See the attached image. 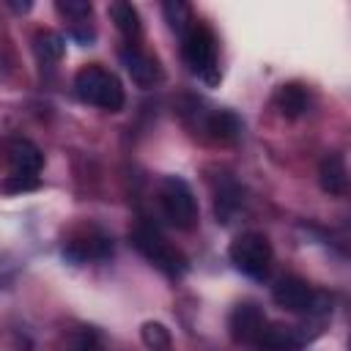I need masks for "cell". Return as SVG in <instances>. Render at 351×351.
Here are the masks:
<instances>
[{
    "label": "cell",
    "mask_w": 351,
    "mask_h": 351,
    "mask_svg": "<svg viewBox=\"0 0 351 351\" xmlns=\"http://www.w3.org/2000/svg\"><path fill=\"white\" fill-rule=\"evenodd\" d=\"M129 244H132L151 266H156V269L165 271L167 277H181V274L189 269L186 255H184L178 247H173V244L159 233V228H154L148 219H137V222L132 225V230H129Z\"/></svg>",
    "instance_id": "6da1fadb"
},
{
    "label": "cell",
    "mask_w": 351,
    "mask_h": 351,
    "mask_svg": "<svg viewBox=\"0 0 351 351\" xmlns=\"http://www.w3.org/2000/svg\"><path fill=\"white\" fill-rule=\"evenodd\" d=\"M74 93L85 104H93L107 112H118L126 101L123 82L118 80L115 71L104 69L101 63H88L74 74Z\"/></svg>",
    "instance_id": "7a4b0ae2"
},
{
    "label": "cell",
    "mask_w": 351,
    "mask_h": 351,
    "mask_svg": "<svg viewBox=\"0 0 351 351\" xmlns=\"http://www.w3.org/2000/svg\"><path fill=\"white\" fill-rule=\"evenodd\" d=\"M181 58L186 69L203 80L206 85L219 82V52H217V36L208 25L195 22L184 36H181Z\"/></svg>",
    "instance_id": "3957f363"
},
{
    "label": "cell",
    "mask_w": 351,
    "mask_h": 351,
    "mask_svg": "<svg viewBox=\"0 0 351 351\" xmlns=\"http://www.w3.org/2000/svg\"><path fill=\"white\" fill-rule=\"evenodd\" d=\"M228 258H230V263H233L244 277H250V280H263V277L269 274V269H271L274 252H271V241H269L263 233H258V230H244V233H239V236L230 241Z\"/></svg>",
    "instance_id": "277c9868"
},
{
    "label": "cell",
    "mask_w": 351,
    "mask_h": 351,
    "mask_svg": "<svg viewBox=\"0 0 351 351\" xmlns=\"http://www.w3.org/2000/svg\"><path fill=\"white\" fill-rule=\"evenodd\" d=\"M159 208L162 217L178 228V230H192L197 225V200L192 186L178 178V176H167L159 184Z\"/></svg>",
    "instance_id": "5b68a950"
},
{
    "label": "cell",
    "mask_w": 351,
    "mask_h": 351,
    "mask_svg": "<svg viewBox=\"0 0 351 351\" xmlns=\"http://www.w3.org/2000/svg\"><path fill=\"white\" fill-rule=\"evenodd\" d=\"M271 299L291 313H315V310H326V299L302 277L296 274H282L274 285H271Z\"/></svg>",
    "instance_id": "8992f818"
},
{
    "label": "cell",
    "mask_w": 351,
    "mask_h": 351,
    "mask_svg": "<svg viewBox=\"0 0 351 351\" xmlns=\"http://www.w3.org/2000/svg\"><path fill=\"white\" fill-rule=\"evenodd\" d=\"M266 324H269L266 321V313L255 302H239L230 310V318H228L230 337L236 343H244V346H255V340L261 337V332H263Z\"/></svg>",
    "instance_id": "52a82bcc"
},
{
    "label": "cell",
    "mask_w": 351,
    "mask_h": 351,
    "mask_svg": "<svg viewBox=\"0 0 351 351\" xmlns=\"http://www.w3.org/2000/svg\"><path fill=\"white\" fill-rule=\"evenodd\" d=\"M123 69L129 71L132 82L137 88H154L156 82H162V66L154 55H148L145 49H140L137 44H126L121 52H118Z\"/></svg>",
    "instance_id": "ba28073f"
},
{
    "label": "cell",
    "mask_w": 351,
    "mask_h": 351,
    "mask_svg": "<svg viewBox=\"0 0 351 351\" xmlns=\"http://www.w3.org/2000/svg\"><path fill=\"white\" fill-rule=\"evenodd\" d=\"M63 255L74 263H85V261H107L112 255V239L104 236L101 230H88L85 236L69 239L63 244Z\"/></svg>",
    "instance_id": "9c48e42d"
},
{
    "label": "cell",
    "mask_w": 351,
    "mask_h": 351,
    "mask_svg": "<svg viewBox=\"0 0 351 351\" xmlns=\"http://www.w3.org/2000/svg\"><path fill=\"white\" fill-rule=\"evenodd\" d=\"M304 343V335L296 326H282V324H266L261 337L255 340L258 351H296Z\"/></svg>",
    "instance_id": "30bf717a"
},
{
    "label": "cell",
    "mask_w": 351,
    "mask_h": 351,
    "mask_svg": "<svg viewBox=\"0 0 351 351\" xmlns=\"http://www.w3.org/2000/svg\"><path fill=\"white\" fill-rule=\"evenodd\" d=\"M318 184L326 195H343L348 186V167L343 154H326L318 165Z\"/></svg>",
    "instance_id": "8fae6325"
},
{
    "label": "cell",
    "mask_w": 351,
    "mask_h": 351,
    "mask_svg": "<svg viewBox=\"0 0 351 351\" xmlns=\"http://www.w3.org/2000/svg\"><path fill=\"white\" fill-rule=\"evenodd\" d=\"M8 162H11V173L16 176H38L44 165V154L30 140H14L8 148Z\"/></svg>",
    "instance_id": "7c38bea8"
},
{
    "label": "cell",
    "mask_w": 351,
    "mask_h": 351,
    "mask_svg": "<svg viewBox=\"0 0 351 351\" xmlns=\"http://www.w3.org/2000/svg\"><path fill=\"white\" fill-rule=\"evenodd\" d=\"M203 129H206V134H208L211 140H217V143H236V140L241 137L244 123H241V118H239L236 112H230V110H214V112L206 118Z\"/></svg>",
    "instance_id": "4fadbf2b"
},
{
    "label": "cell",
    "mask_w": 351,
    "mask_h": 351,
    "mask_svg": "<svg viewBox=\"0 0 351 351\" xmlns=\"http://www.w3.org/2000/svg\"><path fill=\"white\" fill-rule=\"evenodd\" d=\"M107 14H110V19H112V25L118 27V33L129 41V44H134L140 36H143V22H140V11L132 5V3H126V0H115V3H110V8H107Z\"/></svg>",
    "instance_id": "5bb4252c"
},
{
    "label": "cell",
    "mask_w": 351,
    "mask_h": 351,
    "mask_svg": "<svg viewBox=\"0 0 351 351\" xmlns=\"http://www.w3.org/2000/svg\"><path fill=\"white\" fill-rule=\"evenodd\" d=\"M274 101H277V110H280L285 118H299V115H304V110H307V104H310V96H307L304 85H299V82H285V85H280Z\"/></svg>",
    "instance_id": "9a60e30c"
},
{
    "label": "cell",
    "mask_w": 351,
    "mask_h": 351,
    "mask_svg": "<svg viewBox=\"0 0 351 351\" xmlns=\"http://www.w3.org/2000/svg\"><path fill=\"white\" fill-rule=\"evenodd\" d=\"M162 14H165L167 27H170L178 38L195 25V19H192V8H189L184 0H165V3H162Z\"/></svg>",
    "instance_id": "2e32d148"
},
{
    "label": "cell",
    "mask_w": 351,
    "mask_h": 351,
    "mask_svg": "<svg viewBox=\"0 0 351 351\" xmlns=\"http://www.w3.org/2000/svg\"><path fill=\"white\" fill-rule=\"evenodd\" d=\"M36 58L41 63H58L63 58V49H66V38L55 30H41L36 36Z\"/></svg>",
    "instance_id": "e0dca14e"
},
{
    "label": "cell",
    "mask_w": 351,
    "mask_h": 351,
    "mask_svg": "<svg viewBox=\"0 0 351 351\" xmlns=\"http://www.w3.org/2000/svg\"><path fill=\"white\" fill-rule=\"evenodd\" d=\"M241 189L233 184V181H225L219 189H217V200H214V211H217V219L222 222H230V214H236L241 208Z\"/></svg>",
    "instance_id": "ac0fdd59"
},
{
    "label": "cell",
    "mask_w": 351,
    "mask_h": 351,
    "mask_svg": "<svg viewBox=\"0 0 351 351\" xmlns=\"http://www.w3.org/2000/svg\"><path fill=\"white\" fill-rule=\"evenodd\" d=\"M140 337H143L145 348H151V351H170V346H173L170 329L159 321H145L140 329Z\"/></svg>",
    "instance_id": "d6986e66"
},
{
    "label": "cell",
    "mask_w": 351,
    "mask_h": 351,
    "mask_svg": "<svg viewBox=\"0 0 351 351\" xmlns=\"http://www.w3.org/2000/svg\"><path fill=\"white\" fill-rule=\"evenodd\" d=\"M55 11H58L60 16H66L71 25H77V22H90L93 5L85 3V0H58V3H55Z\"/></svg>",
    "instance_id": "ffe728a7"
},
{
    "label": "cell",
    "mask_w": 351,
    "mask_h": 351,
    "mask_svg": "<svg viewBox=\"0 0 351 351\" xmlns=\"http://www.w3.org/2000/svg\"><path fill=\"white\" fill-rule=\"evenodd\" d=\"M69 351H101V340L93 329H80L69 340Z\"/></svg>",
    "instance_id": "44dd1931"
},
{
    "label": "cell",
    "mask_w": 351,
    "mask_h": 351,
    "mask_svg": "<svg viewBox=\"0 0 351 351\" xmlns=\"http://www.w3.org/2000/svg\"><path fill=\"white\" fill-rule=\"evenodd\" d=\"M36 186H38V176H16V173H11L3 181V189L5 192H30Z\"/></svg>",
    "instance_id": "7402d4cb"
}]
</instances>
